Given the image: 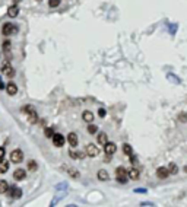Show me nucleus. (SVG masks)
<instances>
[{
    "mask_svg": "<svg viewBox=\"0 0 187 207\" xmlns=\"http://www.w3.org/2000/svg\"><path fill=\"white\" fill-rule=\"evenodd\" d=\"M115 178H117V181L119 182L126 184L127 180H129V174H127V171H126L123 166H119V168L115 169Z\"/></svg>",
    "mask_w": 187,
    "mask_h": 207,
    "instance_id": "obj_1",
    "label": "nucleus"
},
{
    "mask_svg": "<svg viewBox=\"0 0 187 207\" xmlns=\"http://www.w3.org/2000/svg\"><path fill=\"white\" fill-rule=\"evenodd\" d=\"M18 32V26L13 25V24H5L3 28H2V34L5 37H9V35H13V34Z\"/></svg>",
    "mask_w": 187,
    "mask_h": 207,
    "instance_id": "obj_2",
    "label": "nucleus"
},
{
    "mask_svg": "<svg viewBox=\"0 0 187 207\" xmlns=\"http://www.w3.org/2000/svg\"><path fill=\"white\" fill-rule=\"evenodd\" d=\"M10 160L13 162V163H21L22 160H24V153H22V150H13L12 153H10Z\"/></svg>",
    "mask_w": 187,
    "mask_h": 207,
    "instance_id": "obj_3",
    "label": "nucleus"
},
{
    "mask_svg": "<svg viewBox=\"0 0 187 207\" xmlns=\"http://www.w3.org/2000/svg\"><path fill=\"white\" fill-rule=\"evenodd\" d=\"M51 139H53V143H54V146H57V147H62L63 144L66 143V139L65 136H62V134H53L51 136Z\"/></svg>",
    "mask_w": 187,
    "mask_h": 207,
    "instance_id": "obj_4",
    "label": "nucleus"
},
{
    "mask_svg": "<svg viewBox=\"0 0 187 207\" xmlns=\"http://www.w3.org/2000/svg\"><path fill=\"white\" fill-rule=\"evenodd\" d=\"M85 152H86V155H88V156H91V157H95V156H98V155H99V150H98V147L95 146V144H91V143L86 146Z\"/></svg>",
    "mask_w": 187,
    "mask_h": 207,
    "instance_id": "obj_5",
    "label": "nucleus"
},
{
    "mask_svg": "<svg viewBox=\"0 0 187 207\" xmlns=\"http://www.w3.org/2000/svg\"><path fill=\"white\" fill-rule=\"evenodd\" d=\"M115 150H117V146H115V143H110V141H107L105 144H104V152H105L108 156H111L115 153Z\"/></svg>",
    "mask_w": 187,
    "mask_h": 207,
    "instance_id": "obj_6",
    "label": "nucleus"
},
{
    "mask_svg": "<svg viewBox=\"0 0 187 207\" xmlns=\"http://www.w3.org/2000/svg\"><path fill=\"white\" fill-rule=\"evenodd\" d=\"M6 192H8L12 199H21V197H22V190H21V188H16V187H13V188H10V190L8 188Z\"/></svg>",
    "mask_w": 187,
    "mask_h": 207,
    "instance_id": "obj_7",
    "label": "nucleus"
},
{
    "mask_svg": "<svg viewBox=\"0 0 187 207\" xmlns=\"http://www.w3.org/2000/svg\"><path fill=\"white\" fill-rule=\"evenodd\" d=\"M2 73H3L5 76H9V77H13V75H15L13 67L10 66L9 63H6V64H3V66H2Z\"/></svg>",
    "mask_w": 187,
    "mask_h": 207,
    "instance_id": "obj_8",
    "label": "nucleus"
},
{
    "mask_svg": "<svg viewBox=\"0 0 187 207\" xmlns=\"http://www.w3.org/2000/svg\"><path fill=\"white\" fill-rule=\"evenodd\" d=\"M67 141H69V144L70 146H78V143H79V139H78V134L76 133H69L67 134Z\"/></svg>",
    "mask_w": 187,
    "mask_h": 207,
    "instance_id": "obj_9",
    "label": "nucleus"
},
{
    "mask_svg": "<svg viewBox=\"0 0 187 207\" xmlns=\"http://www.w3.org/2000/svg\"><path fill=\"white\" fill-rule=\"evenodd\" d=\"M156 175H158V178H161V180H165V178H168V175H170V171H168V168H165V166H161V168H158V171H156Z\"/></svg>",
    "mask_w": 187,
    "mask_h": 207,
    "instance_id": "obj_10",
    "label": "nucleus"
},
{
    "mask_svg": "<svg viewBox=\"0 0 187 207\" xmlns=\"http://www.w3.org/2000/svg\"><path fill=\"white\" fill-rule=\"evenodd\" d=\"M6 92H8V95H10V96L16 95V93H18V86H16V83L9 82V83H8V86H6Z\"/></svg>",
    "mask_w": 187,
    "mask_h": 207,
    "instance_id": "obj_11",
    "label": "nucleus"
},
{
    "mask_svg": "<svg viewBox=\"0 0 187 207\" xmlns=\"http://www.w3.org/2000/svg\"><path fill=\"white\" fill-rule=\"evenodd\" d=\"M25 176H26V172H25L24 169H21V168H18L16 171L13 172V178L16 181H22V180H25Z\"/></svg>",
    "mask_w": 187,
    "mask_h": 207,
    "instance_id": "obj_12",
    "label": "nucleus"
},
{
    "mask_svg": "<svg viewBox=\"0 0 187 207\" xmlns=\"http://www.w3.org/2000/svg\"><path fill=\"white\" fill-rule=\"evenodd\" d=\"M8 15L10 18H16L19 15V8H18L16 5H12L10 8H8Z\"/></svg>",
    "mask_w": 187,
    "mask_h": 207,
    "instance_id": "obj_13",
    "label": "nucleus"
},
{
    "mask_svg": "<svg viewBox=\"0 0 187 207\" xmlns=\"http://www.w3.org/2000/svg\"><path fill=\"white\" fill-rule=\"evenodd\" d=\"M97 176H98L99 181H108V178H110V175H108V172H107L105 169H99Z\"/></svg>",
    "mask_w": 187,
    "mask_h": 207,
    "instance_id": "obj_14",
    "label": "nucleus"
},
{
    "mask_svg": "<svg viewBox=\"0 0 187 207\" xmlns=\"http://www.w3.org/2000/svg\"><path fill=\"white\" fill-rule=\"evenodd\" d=\"M82 118H83V121H86V123H92V121H94V114H92L91 111H83Z\"/></svg>",
    "mask_w": 187,
    "mask_h": 207,
    "instance_id": "obj_15",
    "label": "nucleus"
},
{
    "mask_svg": "<svg viewBox=\"0 0 187 207\" xmlns=\"http://www.w3.org/2000/svg\"><path fill=\"white\" fill-rule=\"evenodd\" d=\"M8 171H9V163L6 160L0 159V174H6Z\"/></svg>",
    "mask_w": 187,
    "mask_h": 207,
    "instance_id": "obj_16",
    "label": "nucleus"
},
{
    "mask_svg": "<svg viewBox=\"0 0 187 207\" xmlns=\"http://www.w3.org/2000/svg\"><path fill=\"white\" fill-rule=\"evenodd\" d=\"M69 155H70L72 159H83V157H85V153H82V152H75V150H70Z\"/></svg>",
    "mask_w": 187,
    "mask_h": 207,
    "instance_id": "obj_17",
    "label": "nucleus"
},
{
    "mask_svg": "<svg viewBox=\"0 0 187 207\" xmlns=\"http://www.w3.org/2000/svg\"><path fill=\"white\" fill-rule=\"evenodd\" d=\"M127 174H129V178H130V180H139V171L136 168H132Z\"/></svg>",
    "mask_w": 187,
    "mask_h": 207,
    "instance_id": "obj_18",
    "label": "nucleus"
},
{
    "mask_svg": "<svg viewBox=\"0 0 187 207\" xmlns=\"http://www.w3.org/2000/svg\"><path fill=\"white\" fill-rule=\"evenodd\" d=\"M97 141L99 143V144H105L107 141H108V140H107V134H105V133H99V134L97 136Z\"/></svg>",
    "mask_w": 187,
    "mask_h": 207,
    "instance_id": "obj_19",
    "label": "nucleus"
},
{
    "mask_svg": "<svg viewBox=\"0 0 187 207\" xmlns=\"http://www.w3.org/2000/svg\"><path fill=\"white\" fill-rule=\"evenodd\" d=\"M123 153H124V155H127V156L133 155V149H132L130 144H127V143H124V144H123Z\"/></svg>",
    "mask_w": 187,
    "mask_h": 207,
    "instance_id": "obj_20",
    "label": "nucleus"
},
{
    "mask_svg": "<svg viewBox=\"0 0 187 207\" xmlns=\"http://www.w3.org/2000/svg\"><path fill=\"white\" fill-rule=\"evenodd\" d=\"M8 188H9V184L6 181H0V194H5L6 191H8Z\"/></svg>",
    "mask_w": 187,
    "mask_h": 207,
    "instance_id": "obj_21",
    "label": "nucleus"
},
{
    "mask_svg": "<svg viewBox=\"0 0 187 207\" xmlns=\"http://www.w3.org/2000/svg\"><path fill=\"white\" fill-rule=\"evenodd\" d=\"M66 171H67V174L70 175L72 178H78L79 176V172L76 169H73V168H66Z\"/></svg>",
    "mask_w": 187,
    "mask_h": 207,
    "instance_id": "obj_22",
    "label": "nucleus"
},
{
    "mask_svg": "<svg viewBox=\"0 0 187 207\" xmlns=\"http://www.w3.org/2000/svg\"><path fill=\"white\" fill-rule=\"evenodd\" d=\"M168 171H170V174L175 175L177 172H179V168H177V165H175V163H170V165H168Z\"/></svg>",
    "mask_w": 187,
    "mask_h": 207,
    "instance_id": "obj_23",
    "label": "nucleus"
},
{
    "mask_svg": "<svg viewBox=\"0 0 187 207\" xmlns=\"http://www.w3.org/2000/svg\"><path fill=\"white\" fill-rule=\"evenodd\" d=\"M37 168H38V165H37L35 160H29L28 162V171H37Z\"/></svg>",
    "mask_w": 187,
    "mask_h": 207,
    "instance_id": "obj_24",
    "label": "nucleus"
},
{
    "mask_svg": "<svg viewBox=\"0 0 187 207\" xmlns=\"http://www.w3.org/2000/svg\"><path fill=\"white\" fill-rule=\"evenodd\" d=\"M37 120H38V118H37V114H35V111H34V112H31V114H28V121H29V123H37Z\"/></svg>",
    "mask_w": 187,
    "mask_h": 207,
    "instance_id": "obj_25",
    "label": "nucleus"
},
{
    "mask_svg": "<svg viewBox=\"0 0 187 207\" xmlns=\"http://www.w3.org/2000/svg\"><path fill=\"white\" fill-rule=\"evenodd\" d=\"M97 131H98L97 125H94V124H91L89 123V125H88V133H89V134H95Z\"/></svg>",
    "mask_w": 187,
    "mask_h": 207,
    "instance_id": "obj_26",
    "label": "nucleus"
},
{
    "mask_svg": "<svg viewBox=\"0 0 187 207\" xmlns=\"http://www.w3.org/2000/svg\"><path fill=\"white\" fill-rule=\"evenodd\" d=\"M22 112H25V114H31V112H34V107H31V105H25V107L22 108Z\"/></svg>",
    "mask_w": 187,
    "mask_h": 207,
    "instance_id": "obj_27",
    "label": "nucleus"
},
{
    "mask_svg": "<svg viewBox=\"0 0 187 207\" xmlns=\"http://www.w3.org/2000/svg\"><path fill=\"white\" fill-rule=\"evenodd\" d=\"M60 5V0H48V6L50 8H57Z\"/></svg>",
    "mask_w": 187,
    "mask_h": 207,
    "instance_id": "obj_28",
    "label": "nucleus"
},
{
    "mask_svg": "<svg viewBox=\"0 0 187 207\" xmlns=\"http://www.w3.org/2000/svg\"><path fill=\"white\" fill-rule=\"evenodd\" d=\"M179 120L181 121V123H186V121H187V114H186V112H180V114H179Z\"/></svg>",
    "mask_w": 187,
    "mask_h": 207,
    "instance_id": "obj_29",
    "label": "nucleus"
},
{
    "mask_svg": "<svg viewBox=\"0 0 187 207\" xmlns=\"http://www.w3.org/2000/svg\"><path fill=\"white\" fill-rule=\"evenodd\" d=\"M45 136H47V137H51V136H53V134H54V131H53V128H50V127H47V128H45Z\"/></svg>",
    "mask_w": 187,
    "mask_h": 207,
    "instance_id": "obj_30",
    "label": "nucleus"
},
{
    "mask_svg": "<svg viewBox=\"0 0 187 207\" xmlns=\"http://www.w3.org/2000/svg\"><path fill=\"white\" fill-rule=\"evenodd\" d=\"M5 155H6L5 147H0V159H5Z\"/></svg>",
    "mask_w": 187,
    "mask_h": 207,
    "instance_id": "obj_31",
    "label": "nucleus"
},
{
    "mask_svg": "<svg viewBox=\"0 0 187 207\" xmlns=\"http://www.w3.org/2000/svg\"><path fill=\"white\" fill-rule=\"evenodd\" d=\"M9 47H10V42H9V41H5V42H3V48H5V50H8Z\"/></svg>",
    "mask_w": 187,
    "mask_h": 207,
    "instance_id": "obj_32",
    "label": "nucleus"
},
{
    "mask_svg": "<svg viewBox=\"0 0 187 207\" xmlns=\"http://www.w3.org/2000/svg\"><path fill=\"white\" fill-rule=\"evenodd\" d=\"M98 114H99V117H104V115H105V109H102V108H99V111H98Z\"/></svg>",
    "mask_w": 187,
    "mask_h": 207,
    "instance_id": "obj_33",
    "label": "nucleus"
},
{
    "mask_svg": "<svg viewBox=\"0 0 187 207\" xmlns=\"http://www.w3.org/2000/svg\"><path fill=\"white\" fill-rule=\"evenodd\" d=\"M12 2H13V3H19L21 0H12Z\"/></svg>",
    "mask_w": 187,
    "mask_h": 207,
    "instance_id": "obj_34",
    "label": "nucleus"
},
{
    "mask_svg": "<svg viewBox=\"0 0 187 207\" xmlns=\"http://www.w3.org/2000/svg\"><path fill=\"white\" fill-rule=\"evenodd\" d=\"M35 2H42V0H35Z\"/></svg>",
    "mask_w": 187,
    "mask_h": 207,
    "instance_id": "obj_35",
    "label": "nucleus"
}]
</instances>
